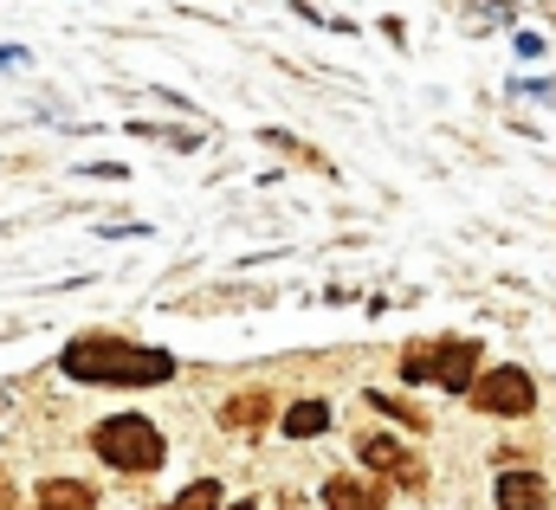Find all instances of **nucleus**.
<instances>
[{
	"instance_id": "7",
	"label": "nucleus",
	"mask_w": 556,
	"mask_h": 510,
	"mask_svg": "<svg viewBox=\"0 0 556 510\" xmlns=\"http://www.w3.org/2000/svg\"><path fill=\"white\" fill-rule=\"evenodd\" d=\"M220 420H227L233 433H260V426L273 420V394H266V387H253V394H233V400L220 407Z\"/></svg>"
},
{
	"instance_id": "4",
	"label": "nucleus",
	"mask_w": 556,
	"mask_h": 510,
	"mask_svg": "<svg viewBox=\"0 0 556 510\" xmlns=\"http://www.w3.org/2000/svg\"><path fill=\"white\" fill-rule=\"evenodd\" d=\"M472 407H485V413H531L538 407V382L525 369H492V375L472 382Z\"/></svg>"
},
{
	"instance_id": "11",
	"label": "nucleus",
	"mask_w": 556,
	"mask_h": 510,
	"mask_svg": "<svg viewBox=\"0 0 556 510\" xmlns=\"http://www.w3.org/2000/svg\"><path fill=\"white\" fill-rule=\"evenodd\" d=\"M214 505H220V485H214V479H194V485H188L168 510H214Z\"/></svg>"
},
{
	"instance_id": "3",
	"label": "nucleus",
	"mask_w": 556,
	"mask_h": 510,
	"mask_svg": "<svg viewBox=\"0 0 556 510\" xmlns=\"http://www.w3.org/2000/svg\"><path fill=\"white\" fill-rule=\"evenodd\" d=\"M472 369H479V343H420L402 356V375L408 382H440L446 394H466L472 387Z\"/></svg>"
},
{
	"instance_id": "6",
	"label": "nucleus",
	"mask_w": 556,
	"mask_h": 510,
	"mask_svg": "<svg viewBox=\"0 0 556 510\" xmlns=\"http://www.w3.org/2000/svg\"><path fill=\"white\" fill-rule=\"evenodd\" d=\"M498 510H551V492L538 472H505L498 479Z\"/></svg>"
},
{
	"instance_id": "1",
	"label": "nucleus",
	"mask_w": 556,
	"mask_h": 510,
	"mask_svg": "<svg viewBox=\"0 0 556 510\" xmlns=\"http://www.w3.org/2000/svg\"><path fill=\"white\" fill-rule=\"evenodd\" d=\"M59 369L72 382H98V387H149L175 375V356L168 349H142V343H124V336H78L65 343Z\"/></svg>"
},
{
	"instance_id": "2",
	"label": "nucleus",
	"mask_w": 556,
	"mask_h": 510,
	"mask_svg": "<svg viewBox=\"0 0 556 510\" xmlns=\"http://www.w3.org/2000/svg\"><path fill=\"white\" fill-rule=\"evenodd\" d=\"M98 452H104V466H117V472H155V466H162V433H155L142 413H111V420L98 426Z\"/></svg>"
},
{
	"instance_id": "8",
	"label": "nucleus",
	"mask_w": 556,
	"mask_h": 510,
	"mask_svg": "<svg viewBox=\"0 0 556 510\" xmlns=\"http://www.w3.org/2000/svg\"><path fill=\"white\" fill-rule=\"evenodd\" d=\"M324 505H330V510H389L376 485H363V479H350V472L324 485Z\"/></svg>"
},
{
	"instance_id": "9",
	"label": "nucleus",
	"mask_w": 556,
	"mask_h": 510,
	"mask_svg": "<svg viewBox=\"0 0 556 510\" xmlns=\"http://www.w3.org/2000/svg\"><path fill=\"white\" fill-rule=\"evenodd\" d=\"M91 505H98V492L78 485V479H52V485H39V510H91Z\"/></svg>"
},
{
	"instance_id": "12",
	"label": "nucleus",
	"mask_w": 556,
	"mask_h": 510,
	"mask_svg": "<svg viewBox=\"0 0 556 510\" xmlns=\"http://www.w3.org/2000/svg\"><path fill=\"white\" fill-rule=\"evenodd\" d=\"M227 510H260V505H253V498H247V505H227Z\"/></svg>"
},
{
	"instance_id": "5",
	"label": "nucleus",
	"mask_w": 556,
	"mask_h": 510,
	"mask_svg": "<svg viewBox=\"0 0 556 510\" xmlns=\"http://www.w3.org/2000/svg\"><path fill=\"white\" fill-rule=\"evenodd\" d=\"M363 466H376V472H389V479H402V485H420V466L389 439V433H369V439H363Z\"/></svg>"
},
{
	"instance_id": "10",
	"label": "nucleus",
	"mask_w": 556,
	"mask_h": 510,
	"mask_svg": "<svg viewBox=\"0 0 556 510\" xmlns=\"http://www.w3.org/2000/svg\"><path fill=\"white\" fill-rule=\"evenodd\" d=\"M324 426H330V407H324V400H298V407L285 413V433H291V439H311V433H324Z\"/></svg>"
}]
</instances>
